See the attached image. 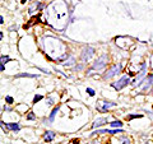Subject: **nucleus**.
<instances>
[{
	"instance_id": "f257e3e1",
	"label": "nucleus",
	"mask_w": 153,
	"mask_h": 144,
	"mask_svg": "<svg viewBox=\"0 0 153 144\" xmlns=\"http://www.w3.org/2000/svg\"><path fill=\"white\" fill-rule=\"evenodd\" d=\"M130 81H129V78H126V76H124V78H121L119 82H117V84H112L115 88L116 89H121L123 87H125V85L128 84V83H129Z\"/></svg>"
},
{
	"instance_id": "f03ea898",
	"label": "nucleus",
	"mask_w": 153,
	"mask_h": 144,
	"mask_svg": "<svg viewBox=\"0 0 153 144\" xmlns=\"http://www.w3.org/2000/svg\"><path fill=\"white\" fill-rule=\"evenodd\" d=\"M120 69H121V66H120V65H115L114 68L111 69L110 72H108V74L105 75V78H111V76H114L115 74H116V73H119V72H120Z\"/></svg>"
},
{
	"instance_id": "7ed1b4c3",
	"label": "nucleus",
	"mask_w": 153,
	"mask_h": 144,
	"mask_svg": "<svg viewBox=\"0 0 153 144\" xmlns=\"http://www.w3.org/2000/svg\"><path fill=\"white\" fill-rule=\"evenodd\" d=\"M105 60H106V56H102L101 59L98 60V61L93 65V68H94V69H101V68H103V66H105V63H103Z\"/></svg>"
},
{
	"instance_id": "20e7f679",
	"label": "nucleus",
	"mask_w": 153,
	"mask_h": 144,
	"mask_svg": "<svg viewBox=\"0 0 153 144\" xmlns=\"http://www.w3.org/2000/svg\"><path fill=\"white\" fill-rule=\"evenodd\" d=\"M54 138H55V133H52V132H46L45 133V140H46V142H51Z\"/></svg>"
},
{
	"instance_id": "39448f33",
	"label": "nucleus",
	"mask_w": 153,
	"mask_h": 144,
	"mask_svg": "<svg viewBox=\"0 0 153 144\" xmlns=\"http://www.w3.org/2000/svg\"><path fill=\"white\" fill-rule=\"evenodd\" d=\"M106 123H107V119H97L93 124V127L101 126V125H103V124H106Z\"/></svg>"
},
{
	"instance_id": "423d86ee",
	"label": "nucleus",
	"mask_w": 153,
	"mask_h": 144,
	"mask_svg": "<svg viewBox=\"0 0 153 144\" xmlns=\"http://www.w3.org/2000/svg\"><path fill=\"white\" fill-rule=\"evenodd\" d=\"M8 127H9V129H12V130H15V132L19 130V125H18V124H8Z\"/></svg>"
},
{
	"instance_id": "0eeeda50",
	"label": "nucleus",
	"mask_w": 153,
	"mask_h": 144,
	"mask_svg": "<svg viewBox=\"0 0 153 144\" xmlns=\"http://www.w3.org/2000/svg\"><path fill=\"white\" fill-rule=\"evenodd\" d=\"M110 125L112 127H121V126H123V124H121V121H112Z\"/></svg>"
},
{
	"instance_id": "6e6552de",
	"label": "nucleus",
	"mask_w": 153,
	"mask_h": 144,
	"mask_svg": "<svg viewBox=\"0 0 153 144\" xmlns=\"http://www.w3.org/2000/svg\"><path fill=\"white\" fill-rule=\"evenodd\" d=\"M57 111H59V107H55V108L52 110V112H51V116H50V120H51V121L54 120V117H55V115H56Z\"/></svg>"
},
{
	"instance_id": "1a4fd4ad",
	"label": "nucleus",
	"mask_w": 153,
	"mask_h": 144,
	"mask_svg": "<svg viewBox=\"0 0 153 144\" xmlns=\"http://www.w3.org/2000/svg\"><path fill=\"white\" fill-rule=\"evenodd\" d=\"M135 117H142V115H130V116H128V120L135 119Z\"/></svg>"
},
{
	"instance_id": "9d476101",
	"label": "nucleus",
	"mask_w": 153,
	"mask_h": 144,
	"mask_svg": "<svg viewBox=\"0 0 153 144\" xmlns=\"http://www.w3.org/2000/svg\"><path fill=\"white\" fill-rule=\"evenodd\" d=\"M40 100H42V96H36V97L33 98V102H34V103H36V102H38Z\"/></svg>"
},
{
	"instance_id": "9b49d317",
	"label": "nucleus",
	"mask_w": 153,
	"mask_h": 144,
	"mask_svg": "<svg viewBox=\"0 0 153 144\" xmlns=\"http://www.w3.org/2000/svg\"><path fill=\"white\" fill-rule=\"evenodd\" d=\"M87 92L89 93V96H93V94H94V91H93L92 88H87Z\"/></svg>"
},
{
	"instance_id": "f8f14e48",
	"label": "nucleus",
	"mask_w": 153,
	"mask_h": 144,
	"mask_svg": "<svg viewBox=\"0 0 153 144\" xmlns=\"http://www.w3.org/2000/svg\"><path fill=\"white\" fill-rule=\"evenodd\" d=\"M31 115H28V119L30 120H33V119H36V117H34V115H33V112H30Z\"/></svg>"
},
{
	"instance_id": "ddd939ff",
	"label": "nucleus",
	"mask_w": 153,
	"mask_h": 144,
	"mask_svg": "<svg viewBox=\"0 0 153 144\" xmlns=\"http://www.w3.org/2000/svg\"><path fill=\"white\" fill-rule=\"evenodd\" d=\"M5 100H6V101H8V102H9V103H12V102H13V98H12V97H6V98H5Z\"/></svg>"
}]
</instances>
